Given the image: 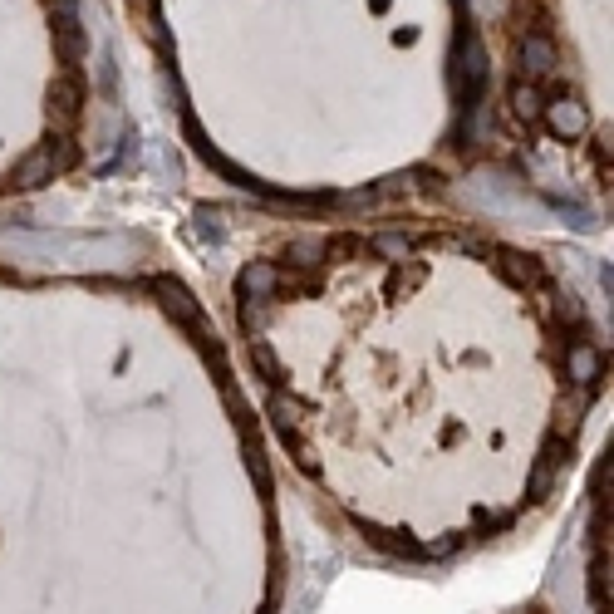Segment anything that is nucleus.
<instances>
[{
    "mask_svg": "<svg viewBox=\"0 0 614 614\" xmlns=\"http://www.w3.org/2000/svg\"><path fill=\"white\" fill-rule=\"evenodd\" d=\"M551 128H556L560 138H565V133H580V128H585L580 104H556V109H551Z\"/></svg>",
    "mask_w": 614,
    "mask_h": 614,
    "instance_id": "obj_2",
    "label": "nucleus"
},
{
    "mask_svg": "<svg viewBox=\"0 0 614 614\" xmlns=\"http://www.w3.org/2000/svg\"><path fill=\"white\" fill-rule=\"evenodd\" d=\"M55 99H59V109H74V99H79V89L64 79V84H55Z\"/></svg>",
    "mask_w": 614,
    "mask_h": 614,
    "instance_id": "obj_4",
    "label": "nucleus"
},
{
    "mask_svg": "<svg viewBox=\"0 0 614 614\" xmlns=\"http://www.w3.org/2000/svg\"><path fill=\"white\" fill-rule=\"evenodd\" d=\"M516 109H521V113H536V109H541V94H536L531 84H516Z\"/></svg>",
    "mask_w": 614,
    "mask_h": 614,
    "instance_id": "obj_3",
    "label": "nucleus"
},
{
    "mask_svg": "<svg viewBox=\"0 0 614 614\" xmlns=\"http://www.w3.org/2000/svg\"><path fill=\"white\" fill-rule=\"evenodd\" d=\"M551 64H556V50H551V40H541V35L521 40V69H531V74H551Z\"/></svg>",
    "mask_w": 614,
    "mask_h": 614,
    "instance_id": "obj_1",
    "label": "nucleus"
}]
</instances>
